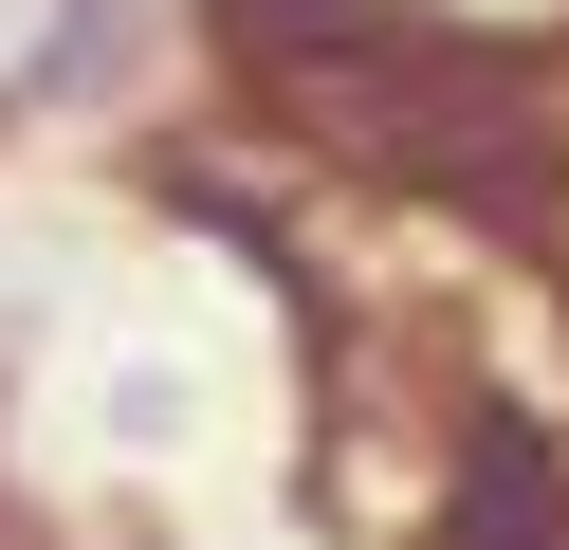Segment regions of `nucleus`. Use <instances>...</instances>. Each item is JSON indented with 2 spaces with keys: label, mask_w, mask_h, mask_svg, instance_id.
Instances as JSON below:
<instances>
[{
  "label": "nucleus",
  "mask_w": 569,
  "mask_h": 550,
  "mask_svg": "<svg viewBox=\"0 0 569 550\" xmlns=\"http://www.w3.org/2000/svg\"><path fill=\"white\" fill-rule=\"evenodd\" d=\"M459 550H569V513H551V477H532L515 440H496V459H478V496H459Z\"/></svg>",
  "instance_id": "1"
}]
</instances>
